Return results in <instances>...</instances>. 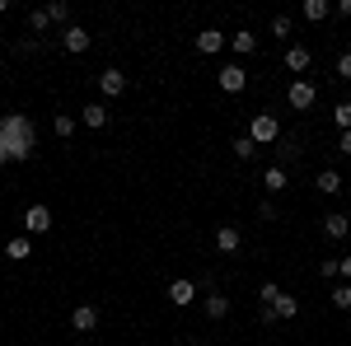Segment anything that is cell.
<instances>
[{"label": "cell", "mask_w": 351, "mask_h": 346, "mask_svg": "<svg viewBox=\"0 0 351 346\" xmlns=\"http://www.w3.org/2000/svg\"><path fill=\"white\" fill-rule=\"evenodd\" d=\"M38 150V132L28 122V112H0V164L14 169V164H28Z\"/></svg>", "instance_id": "obj_1"}, {"label": "cell", "mask_w": 351, "mask_h": 346, "mask_svg": "<svg viewBox=\"0 0 351 346\" xmlns=\"http://www.w3.org/2000/svg\"><path fill=\"white\" fill-rule=\"evenodd\" d=\"M248 136L258 140V150H263V145H276V140H281V122H276L271 112H253V122H248Z\"/></svg>", "instance_id": "obj_2"}, {"label": "cell", "mask_w": 351, "mask_h": 346, "mask_svg": "<svg viewBox=\"0 0 351 346\" xmlns=\"http://www.w3.org/2000/svg\"><path fill=\"white\" fill-rule=\"evenodd\" d=\"M300 314V299L295 295H276V299H271V304H263V323H291Z\"/></svg>", "instance_id": "obj_3"}, {"label": "cell", "mask_w": 351, "mask_h": 346, "mask_svg": "<svg viewBox=\"0 0 351 346\" xmlns=\"http://www.w3.org/2000/svg\"><path fill=\"white\" fill-rule=\"evenodd\" d=\"M286 103L295 108V112H309V108L319 103V84L314 80H295L291 89H286Z\"/></svg>", "instance_id": "obj_4"}, {"label": "cell", "mask_w": 351, "mask_h": 346, "mask_svg": "<svg viewBox=\"0 0 351 346\" xmlns=\"http://www.w3.org/2000/svg\"><path fill=\"white\" fill-rule=\"evenodd\" d=\"M216 84L225 89V94H243V89H248V71H243L239 61H230V66L216 71Z\"/></svg>", "instance_id": "obj_5"}, {"label": "cell", "mask_w": 351, "mask_h": 346, "mask_svg": "<svg viewBox=\"0 0 351 346\" xmlns=\"http://www.w3.org/2000/svg\"><path fill=\"white\" fill-rule=\"evenodd\" d=\"M24 230H28V234H52V206L33 201V206L24 211Z\"/></svg>", "instance_id": "obj_6"}, {"label": "cell", "mask_w": 351, "mask_h": 346, "mask_svg": "<svg viewBox=\"0 0 351 346\" xmlns=\"http://www.w3.org/2000/svg\"><path fill=\"white\" fill-rule=\"evenodd\" d=\"M197 291H202V286H197V281H188V276H178V281H169V304H173V309H188L192 299H197Z\"/></svg>", "instance_id": "obj_7"}, {"label": "cell", "mask_w": 351, "mask_h": 346, "mask_svg": "<svg viewBox=\"0 0 351 346\" xmlns=\"http://www.w3.org/2000/svg\"><path fill=\"white\" fill-rule=\"evenodd\" d=\"M89 42H94V38H89V28H84V24H71V28H61V47H66L71 56L89 52Z\"/></svg>", "instance_id": "obj_8"}, {"label": "cell", "mask_w": 351, "mask_h": 346, "mask_svg": "<svg viewBox=\"0 0 351 346\" xmlns=\"http://www.w3.org/2000/svg\"><path fill=\"white\" fill-rule=\"evenodd\" d=\"M239 248H243L239 225H220V230H216V253H225V258H234Z\"/></svg>", "instance_id": "obj_9"}, {"label": "cell", "mask_w": 351, "mask_h": 346, "mask_svg": "<svg viewBox=\"0 0 351 346\" xmlns=\"http://www.w3.org/2000/svg\"><path fill=\"white\" fill-rule=\"evenodd\" d=\"M324 234H328V239H337V243L351 239V215L347 211H328L324 215Z\"/></svg>", "instance_id": "obj_10"}, {"label": "cell", "mask_w": 351, "mask_h": 346, "mask_svg": "<svg viewBox=\"0 0 351 346\" xmlns=\"http://www.w3.org/2000/svg\"><path fill=\"white\" fill-rule=\"evenodd\" d=\"M220 47H230V33H220V28H202L197 33V52L202 56H216Z\"/></svg>", "instance_id": "obj_11"}, {"label": "cell", "mask_w": 351, "mask_h": 346, "mask_svg": "<svg viewBox=\"0 0 351 346\" xmlns=\"http://www.w3.org/2000/svg\"><path fill=\"white\" fill-rule=\"evenodd\" d=\"M99 89H104L108 99H122V94H127V75H122L117 66H108V71H99Z\"/></svg>", "instance_id": "obj_12"}, {"label": "cell", "mask_w": 351, "mask_h": 346, "mask_svg": "<svg viewBox=\"0 0 351 346\" xmlns=\"http://www.w3.org/2000/svg\"><path fill=\"white\" fill-rule=\"evenodd\" d=\"M230 52L234 56H253L258 52V33H253V28H234V33H230Z\"/></svg>", "instance_id": "obj_13"}, {"label": "cell", "mask_w": 351, "mask_h": 346, "mask_svg": "<svg viewBox=\"0 0 351 346\" xmlns=\"http://www.w3.org/2000/svg\"><path fill=\"white\" fill-rule=\"evenodd\" d=\"M71 328H75V332H94V328H99V309H94V304H75V309H71Z\"/></svg>", "instance_id": "obj_14"}, {"label": "cell", "mask_w": 351, "mask_h": 346, "mask_svg": "<svg viewBox=\"0 0 351 346\" xmlns=\"http://www.w3.org/2000/svg\"><path fill=\"white\" fill-rule=\"evenodd\" d=\"M202 309H206V319H211V323H220L225 314H230V295H225V291H206Z\"/></svg>", "instance_id": "obj_15"}, {"label": "cell", "mask_w": 351, "mask_h": 346, "mask_svg": "<svg viewBox=\"0 0 351 346\" xmlns=\"http://www.w3.org/2000/svg\"><path fill=\"white\" fill-rule=\"evenodd\" d=\"M5 258H10V262H28V258H33V239H28V234L5 239Z\"/></svg>", "instance_id": "obj_16"}, {"label": "cell", "mask_w": 351, "mask_h": 346, "mask_svg": "<svg viewBox=\"0 0 351 346\" xmlns=\"http://www.w3.org/2000/svg\"><path fill=\"white\" fill-rule=\"evenodd\" d=\"M309 66H314V52H309V47H300V42H295V47H286V71H295V75H300V71H309Z\"/></svg>", "instance_id": "obj_17"}, {"label": "cell", "mask_w": 351, "mask_h": 346, "mask_svg": "<svg viewBox=\"0 0 351 346\" xmlns=\"http://www.w3.org/2000/svg\"><path fill=\"white\" fill-rule=\"evenodd\" d=\"M80 122L89 127V132H104V127H108V108H104V103H84Z\"/></svg>", "instance_id": "obj_18"}, {"label": "cell", "mask_w": 351, "mask_h": 346, "mask_svg": "<svg viewBox=\"0 0 351 346\" xmlns=\"http://www.w3.org/2000/svg\"><path fill=\"white\" fill-rule=\"evenodd\" d=\"M286 183H291V173H286L281 164H271V169H263V187H267L271 197H276V192H281Z\"/></svg>", "instance_id": "obj_19"}, {"label": "cell", "mask_w": 351, "mask_h": 346, "mask_svg": "<svg viewBox=\"0 0 351 346\" xmlns=\"http://www.w3.org/2000/svg\"><path fill=\"white\" fill-rule=\"evenodd\" d=\"M300 14H304L309 24H324L328 14H332V5H328V0H304V5H300Z\"/></svg>", "instance_id": "obj_20"}, {"label": "cell", "mask_w": 351, "mask_h": 346, "mask_svg": "<svg viewBox=\"0 0 351 346\" xmlns=\"http://www.w3.org/2000/svg\"><path fill=\"white\" fill-rule=\"evenodd\" d=\"M314 187H319L324 197H337V192H342V173H337V169H324V173L314 178Z\"/></svg>", "instance_id": "obj_21"}, {"label": "cell", "mask_w": 351, "mask_h": 346, "mask_svg": "<svg viewBox=\"0 0 351 346\" xmlns=\"http://www.w3.org/2000/svg\"><path fill=\"white\" fill-rule=\"evenodd\" d=\"M43 10H47L52 28H56V24H61V28H71V5H66V0H52V5H43Z\"/></svg>", "instance_id": "obj_22"}, {"label": "cell", "mask_w": 351, "mask_h": 346, "mask_svg": "<svg viewBox=\"0 0 351 346\" xmlns=\"http://www.w3.org/2000/svg\"><path fill=\"white\" fill-rule=\"evenodd\" d=\"M75 127H80V122H75L71 112H56V117H52V132L61 136V140H71V136H75Z\"/></svg>", "instance_id": "obj_23"}, {"label": "cell", "mask_w": 351, "mask_h": 346, "mask_svg": "<svg viewBox=\"0 0 351 346\" xmlns=\"http://www.w3.org/2000/svg\"><path fill=\"white\" fill-rule=\"evenodd\" d=\"M234 155H239V164H248L253 155H258V140H253L248 132H243V136H234Z\"/></svg>", "instance_id": "obj_24"}, {"label": "cell", "mask_w": 351, "mask_h": 346, "mask_svg": "<svg viewBox=\"0 0 351 346\" xmlns=\"http://www.w3.org/2000/svg\"><path fill=\"white\" fill-rule=\"evenodd\" d=\"M328 299H332V309H342V314H347V309H351V286H347V281H337Z\"/></svg>", "instance_id": "obj_25"}, {"label": "cell", "mask_w": 351, "mask_h": 346, "mask_svg": "<svg viewBox=\"0 0 351 346\" xmlns=\"http://www.w3.org/2000/svg\"><path fill=\"white\" fill-rule=\"evenodd\" d=\"M332 127L337 132H351V99H342V103L332 108Z\"/></svg>", "instance_id": "obj_26"}, {"label": "cell", "mask_w": 351, "mask_h": 346, "mask_svg": "<svg viewBox=\"0 0 351 346\" xmlns=\"http://www.w3.org/2000/svg\"><path fill=\"white\" fill-rule=\"evenodd\" d=\"M28 28H33V33H47V28H52L47 10H33V14H28Z\"/></svg>", "instance_id": "obj_27"}, {"label": "cell", "mask_w": 351, "mask_h": 346, "mask_svg": "<svg viewBox=\"0 0 351 346\" xmlns=\"http://www.w3.org/2000/svg\"><path fill=\"white\" fill-rule=\"evenodd\" d=\"M291 19H286V14H271V38H291Z\"/></svg>", "instance_id": "obj_28"}, {"label": "cell", "mask_w": 351, "mask_h": 346, "mask_svg": "<svg viewBox=\"0 0 351 346\" xmlns=\"http://www.w3.org/2000/svg\"><path fill=\"white\" fill-rule=\"evenodd\" d=\"M276 155H281V169H286L291 160H300V145H295V140H281V150H276Z\"/></svg>", "instance_id": "obj_29"}, {"label": "cell", "mask_w": 351, "mask_h": 346, "mask_svg": "<svg viewBox=\"0 0 351 346\" xmlns=\"http://www.w3.org/2000/svg\"><path fill=\"white\" fill-rule=\"evenodd\" d=\"M319 276H324V281H337V276H342V267H337V258H328V262H319Z\"/></svg>", "instance_id": "obj_30"}, {"label": "cell", "mask_w": 351, "mask_h": 346, "mask_svg": "<svg viewBox=\"0 0 351 346\" xmlns=\"http://www.w3.org/2000/svg\"><path fill=\"white\" fill-rule=\"evenodd\" d=\"M332 71H337V80H351V52H337V66Z\"/></svg>", "instance_id": "obj_31"}, {"label": "cell", "mask_w": 351, "mask_h": 346, "mask_svg": "<svg viewBox=\"0 0 351 346\" xmlns=\"http://www.w3.org/2000/svg\"><path fill=\"white\" fill-rule=\"evenodd\" d=\"M276 295H281V286H276V281H263V286H258V299H263V304H271Z\"/></svg>", "instance_id": "obj_32"}, {"label": "cell", "mask_w": 351, "mask_h": 346, "mask_svg": "<svg viewBox=\"0 0 351 346\" xmlns=\"http://www.w3.org/2000/svg\"><path fill=\"white\" fill-rule=\"evenodd\" d=\"M332 14H342V19H351V0H337V5H332Z\"/></svg>", "instance_id": "obj_33"}, {"label": "cell", "mask_w": 351, "mask_h": 346, "mask_svg": "<svg viewBox=\"0 0 351 346\" xmlns=\"http://www.w3.org/2000/svg\"><path fill=\"white\" fill-rule=\"evenodd\" d=\"M337 150H342V155H351V132H342V136H337Z\"/></svg>", "instance_id": "obj_34"}, {"label": "cell", "mask_w": 351, "mask_h": 346, "mask_svg": "<svg viewBox=\"0 0 351 346\" xmlns=\"http://www.w3.org/2000/svg\"><path fill=\"white\" fill-rule=\"evenodd\" d=\"M337 267H342V281L351 286V258H337Z\"/></svg>", "instance_id": "obj_35"}]
</instances>
